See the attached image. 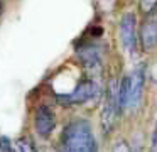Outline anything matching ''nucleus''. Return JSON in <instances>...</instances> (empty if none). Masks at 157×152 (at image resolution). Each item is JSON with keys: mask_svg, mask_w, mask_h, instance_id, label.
<instances>
[{"mask_svg": "<svg viewBox=\"0 0 157 152\" xmlns=\"http://www.w3.org/2000/svg\"><path fill=\"white\" fill-rule=\"evenodd\" d=\"M61 147L69 152H93L98 149L91 125L86 120H73L61 134Z\"/></svg>", "mask_w": 157, "mask_h": 152, "instance_id": "f257e3e1", "label": "nucleus"}, {"mask_svg": "<svg viewBox=\"0 0 157 152\" xmlns=\"http://www.w3.org/2000/svg\"><path fill=\"white\" fill-rule=\"evenodd\" d=\"M144 84H145V66L140 64L130 74H127L118 83V100L120 108L123 110H135L142 101Z\"/></svg>", "mask_w": 157, "mask_h": 152, "instance_id": "f03ea898", "label": "nucleus"}, {"mask_svg": "<svg viewBox=\"0 0 157 152\" xmlns=\"http://www.w3.org/2000/svg\"><path fill=\"white\" fill-rule=\"evenodd\" d=\"M120 113H122V108H120V100H118V81L112 80L108 84V90H106L105 103H103V110H101L103 134H110L113 130Z\"/></svg>", "mask_w": 157, "mask_h": 152, "instance_id": "7ed1b4c3", "label": "nucleus"}, {"mask_svg": "<svg viewBox=\"0 0 157 152\" xmlns=\"http://www.w3.org/2000/svg\"><path fill=\"white\" fill-rule=\"evenodd\" d=\"M98 95H100L98 83L95 80H91V78H83L81 81L76 83V86L69 93L56 95V96H58V100L63 105H83L86 101L98 98Z\"/></svg>", "mask_w": 157, "mask_h": 152, "instance_id": "20e7f679", "label": "nucleus"}, {"mask_svg": "<svg viewBox=\"0 0 157 152\" xmlns=\"http://www.w3.org/2000/svg\"><path fill=\"white\" fill-rule=\"evenodd\" d=\"M76 57L79 59L81 66L91 74L95 73L98 74L101 71V66H103L101 47L93 41H85V42H81V46L76 47Z\"/></svg>", "mask_w": 157, "mask_h": 152, "instance_id": "39448f33", "label": "nucleus"}, {"mask_svg": "<svg viewBox=\"0 0 157 152\" xmlns=\"http://www.w3.org/2000/svg\"><path fill=\"white\" fill-rule=\"evenodd\" d=\"M120 41L128 54H135L137 44H139V34H137V17L133 12H127L120 19Z\"/></svg>", "mask_w": 157, "mask_h": 152, "instance_id": "423d86ee", "label": "nucleus"}, {"mask_svg": "<svg viewBox=\"0 0 157 152\" xmlns=\"http://www.w3.org/2000/svg\"><path fill=\"white\" fill-rule=\"evenodd\" d=\"M56 127V115L48 105H41L37 107L34 113V128L37 132L39 137L42 138H48L49 135L52 134Z\"/></svg>", "mask_w": 157, "mask_h": 152, "instance_id": "0eeeda50", "label": "nucleus"}, {"mask_svg": "<svg viewBox=\"0 0 157 152\" xmlns=\"http://www.w3.org/2000/svg\"><path fill=\"white\" fill-rule=\"evenodd\" d=\"M139 41L145 53H152V51L157 49V19L155 17L150 15L144 20L140 32H139Z\"/></svg>", "mask_w": 157, "mask_h": 152, "instance_id": "6e6552de", "label": "nucleus"}, {"mask_svg": "<svg viewBox=\"0 0 157 152\" xmlns=\"http://www.w3.org/2000/svg\"><path fill=\"white\" fill-rule=\"evenodd\" d=\"M15 147H17V150H22V152H25V150H29V152L36 150L34 142H32V138H29V137L17 138V140H15Z\"/></svg>", "mask_w": 157, "mask_h": 152, "instance_id": "1a4fd4ad", "label": "nucleus"}, {"mask_svg": "<svg viewBox=\"0 0 157 152\" xmlns=\"http://www.w3.org/2000/svg\"><path fill=\"white\" fill-rule=\"evenodd\" d=\"M140 7H142V10L145 14H150L155 10L157 7V0H140Z\"/></svg>", "mask_w": 157, "mask_h": 152, "instance_id": "9d476101", "label": "nucleus"}, {"mask_svg": "<svg viewBox=\"0 0 157 152\" xmlns=\"http://www.w3.org/2000/svg\"><path fill=\"white\" fill-rule=\"evenodd\" d=\"M12 142H10V138H7V137H0V152H10L12 150Z\"/></svg>", "mask_w": 157, "mask_h": 152, "instance_id": "9b49d317", "label": "nucleus"}, {"mask_svg": "<svg viewBox=\"0 0 157 152\" xmlns=\"http://www.w3.org/2000/svg\"><path fill=\"white\" fill-rule=\"evenodd\" d=\"M152 149L157 150V123H155V128H154V134H152Z\"/></svg>", "mask_w": 157, "mask_h": 152, "instance_id": "f8f14e48", "label": "nucleus"}, {"mask_svg": "<svg viewBox=\"0 0 157 152\" xmlns=\"http://www.w3.org/2000/svg\"><path fill=\"white\" fill-rule=\"evenodd\" d=\"M2 12H4V3L0 2V17H2Z\"/></svg>", "mask_w": 157, "mask_h": 152, "instance_id": "ddd939ff", "label": "nucleus"}]
</instances>
